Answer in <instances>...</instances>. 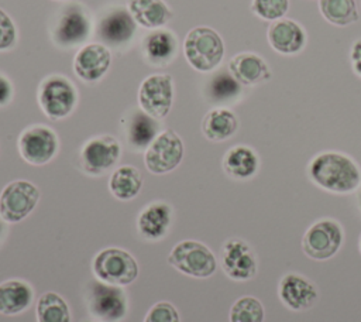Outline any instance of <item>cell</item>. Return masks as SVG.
<instances>
[{"instance_id":"obj_36","label":"cell","mask_w":361,"mask_h":322,"mask_svg":"<svg viewBox=\"0 0 361 322\" xmlns=\"http://www.w3.org/2000/svg\"><path fill=\"white\" fill-rule=\"evenodd\" d=\"M351 65L358 76H361V40H357L350 49Z\"/></svg>"},{"instance_id":"obj_19","label":"cell","mask_w":361,"mask_h":322,"mask_svg":"<svg viewBox=\"0 0 361 322\" xmlns=\"http://www.w3.org/2000/svg\"><path fill=\"white\" fill-rule=\"evenodd\" d=\"M228 69L243 85H257L267 82L271 78V71L267 62L252 52L234 55L228 62Z\"/></svg>"},{"instance_id":"obj_32","label":"cell","mask_w":361,"mask_h":322,"mask_svg":"<svg viewBox=\"0 0 361 322\" xmlns=\"http://www.w3.org/2000/svg\"><path fill=\"white\" fill-rule=\"evenodd\" d=\"M289 8V0H252L251 10L259 18L276 21L283 18Z\"/></svg>"},{"instance_id":"obj_21","label":"cell","mask_w":361,"mask_h":322,"mask_svg":"<svg viewBox=\"0 0 361 322\" xmlns=\"http://www.w3.org/2000/svg\"><path fill=\"white\" fill-rule=\"evenodd\" d=\"M142 51L147 61L155 66L169 64L178 51V41L169 30H155L142 41Z\"/></svg>"},{"instance_id":"obj_25","label":"cell","mask_w":361,"mask_h":322,"mask_svg":"<svg viewBox=\"0 0 361 322\" xmlns=\"http://www.w3.org/2000/svg\"><path fill=\"white\" fill-rule=\"evenodd\" d=\"M259 167V160L255 151L247 145L231 147L224 158L223 168L224 171L235 179H248L255 175Z\"/></svg>"},{"instance_id":"obj_22","label":"cell","mask_w":361,"mask_h":322,"mask_svg":"<svg viewBox=\"0 0 361 322\" xmlns=\"http://www.w3.org/2000/svg\"><path fill=\"white\" fill-rule=\"evenodd\" d=\"M171 206L165 202H152L142 209L137 219L138 232L148 240H158L168 232Z\"/></svg>"},{"instance_id":"obj_18","label":"cell","mask_w":361,"mask_h":322,"mask_svg":"<svg viewBox=\"0 0 361 322\" xmlns=\"http://www.w3.org/2000/svg\"><path fill=\"white\" fill-rule=\"evenodd\" d=\"M279 297L282 302L293 309H309L317 301V290L312 281L299 274H286L279 282Z\"/></svg>"},{"instance_id":"obj_26","label":"cell","mask_w":361,"mask_h":322,"mask_svg":"<svg viewBox=\"0 0 361 322\" xmlns=\"http://www.w3.org/2000/svg\"><path fill=\"white\" fill-rule=\"evenodd\" d=\"M238 129L237 116L226 109L216 107L206 113L202 121V131L212 141H223L230 138Z\"/></svg>"},{"instance_id":"obj_1","label":"cell","mask_w":361,"mask_h":322,"mask_svg":"<svg viewBox=\"0 0 361 322\" xmlns=\"http://www.w3.org/2000/svg\"><path fill=\"white\" fill-rule=\"evenodd\" d=\"M309 177L320 188L337 193L353 192L361 184L358 165L350 157L336 151L316 155L309 164Z\"/></svg>"},{"instance_id":"obj_29","label":"cell","mask_w":361,"mask_h":322,"mask_svg":"<svg viewBox=\"0 0 361 322\" xmlns=\"http://www.w3.org/2000/svg\"><path fill=\"white\" fill-rule=\"evenodd\" d=\"M38 322H71V312L66 301L56 292H45L37 304Z\"/></svg>"},{"instance_id":"obj_17","label":"cell","mask_w":361,"mask_h":322,"mask_svg":"<svg viewBox=\"0 0 361 322\" xmlns=\"http://www.w3.org/2000/svg\"><path fill=\"white\" fill-rule=\"evenodd\" d=\"M268 41L276 52L293 55L303 49L306 32L299 23L289 18H279L269 25Z\"/></svg>"},{"instance_id":"obj_24","label":"cell","mask_w":361,"mask_h":322,"mask_svg":"<svg viewBox=\"0 0 361 322\" xmlns=\"http://www.w3.org/2000/svg\"><path fill=\"white\" fill-rule=\"evenodd\" d=\"M34 292L28 282L21 280H7L0 284V314L17 315L27 309Z\"/></svg>"},{"instance_id":"obj_8","label":"cell","mask_w":361,"mask_h":322,"mask_svg":"<svg viewBox=\"0 0 361 322\" xmlns=\"http://www.w3.org/2000/svg\"><path fill=\"white\" fill-rule=\"evenodd\" d=\"M137 30V23L126 7H113L104 11L96 24V37L106 47L127 45Z\"/></svg>"},{"instance_id":"obj_39","label":"cell","mask_w":361,"mask_h":322,"mask_svg":"<svg viewBox=\"0 0 361 322\" xmlns=\"http://www.w3.org/2000/svg\"><path fill=\"white\" fill-rule=\"evenodd\" d=\"M90 322H94V321H90ZM99 322H100V321H99Z\"/></svg>"},{"instance_id":"obj_40","label":"cell","mask_w":361,"mask_h":322,"mask_svg":"<svg viewBox=\"0 0 361 322\" xmlns=\"http://www.w3.org/2000/svg\"><path fill=\"white\" fill-rule=\"evenodd\" d=\"M0 230H1V227H0Z\"/></svg>"},{"instance_id":"obj_27","label":"cell","mask_w":361,"mask_h":322,"mask_svg":"<svg viewBox=\"0 0 361 322\" xmlns=\"http://www.w3.org/2000/svg\"><path fill=\"white\" fill-rule=\"evenodd\" d=\"M241 93V83L233 76L230 69L214 72L206 83V96L214 105H224L235 100Z\"/></svg>"},{"instance_id":"obj_33","label":"cell","mask_w":361,"mask_h":322,"mask_svg":"<svg viewBox=\"0 0 361 322\" xmlns=\"http://www.w3.org/2000/svg\"><path fill=\"white\" fill-rule=\"evenodd\" d=\"M144 322H180V318L171 302L161 301L149 308Z\"/></svg>"},{"instance_id":"obj_5","label":"cell","mask_w":361,"mask_h":322,"mask_svg":"<svg viewBox=\"0 0 361 322\" xmlns=\"http://www.w3.org/2000/svg\"><path fill=\"white\" fill-rule=\"evenodd\" d=\"M76 102V88L66 76H47L38 88V103L51 119L66 117L75 109Z\"/></svg>"},{"instance_id":"obj_34","label":"cell","mask_w":361,"mask_h":322,"mask_svg":"<svg viewBox=\"0 0 361 322\" xmlns=\"http://www.w3.org/2000/svg\"><path fill=\"white\" fill-rule=\"evenodd\" d=\"M17 41V28L10 16L0 8V51L14 47Z\"/></svg>"},{"instance_id":"obj_13","label":"cell","mask_w":361,"mask_h":322,"mask_svg":"<svg viewBox=\"0 0 361 322\" xmlns=\"http://www.w3.org/2000/svg\"><path fill=\"white\" fill-rule=\"evenodd\" d=\"M21 157L32 165H44L51 161L58 151V137L47 126H31L18 138Z\"/></svg>"},{"instance_id":"obj_37","label":"cell","mask_w":361,"mask_h":322,"mask_svg":"<svg viewBox=\"0 0 361 322\" xmlns=\"http://www.w3.org/2000/svg\"><path fill=\"white\" fill-rule=\"evenodd\" d=\"M360 205H361V191H360Z\"/></svg>"},{"instance_id":"obj_35","label":"cell","mask_w":361,"mask_h":322,"mask_svg":"<svg viewBox=\"0 0 361 322\" xmlns=\"http://www.w3.org/2000/svg\"><path fill=\"white\" fill-rule=\"evenodd\" d=\"M13 97V85L7 76L0 72V106H6Z\"/></svg>"},{"instance_id":"obj_11","label":"cell","mask_w":361,"mask_h":322,"mask_svg":"<svg viewBox=\"0 0 361 322\" xmlns=\"http://www.w3.org/2000/svg\"><path fill=\"white\" fill-rule=\"evenodd\" d=\"M90 314L100 322H117L127 312V298L118 285L94 281L89 291Z\"/></svg>"},{"instance_id":"obj_10","label":"cell","mask_w":361,"mask_h":322,"mask_svg":"<svg viewBox=\"0 0 361 322\" xmlns=\"http://www.w3.org/2000/svg\"><path fill=\"white\" fill-rule=\"evenodd\" d=\"M183 158V143L173 130H164L148 145L144 154L145 167L154 174L175 169Z\"/></svg>"},{"instance_id":"obj_23","label":"cell","mask_w":361,"mask_h":322,"mask_svg":"<svg viewBox=\"0 0 361 322\" xmlns=\"http://www.w3.org/2000/svg\"><path fill=\"white\" fill-rule=\"evenodd\" d=\"M127 8L137 24L158 28L172 18V11L164 0H128Z\"/></svg>"},{"instance_id":"obj_20","label":"cell","mask_w":361,"mask_h":322,"mask_svg":"<svg viewBox=\"0 0 361 322\" xmlns=\"http://www.w3.org/2000/svg\"><path fill=\"white\" fill-rule=\"evenodd\" d=\"M128 144L137 150H147L148 145L159 134V124L155 117L145 113L142 109L133 110L126 123Z\"/></svg>"},{"instance_id":"obj_12","label":"cell","mask_w":361,"mask_h":322,"mask_svg":"<svg viewBox=\"0 0 361 322\" xmlns=\"http://www.w3.org/2000/svg\"><path fill=\"white\" fill-rule=\"evenodd\" d=\"M343 243V229L333 219H322L312 225L303 236V250L314 260L333 257Z\"/></svg>"},{"instance_id":"obj_38","label":"cell","mask_w":361,"mask_h":322,"mask_svg":"<svg viewBox=\"0 0 361 322\" xmlns=\"http://www.w3.org/2000/svg\"><path fill=\"white\" fill-rule=\"evenodd\" d=\"M360 249H361V243H360Z\"/></svg>"},{"instance_id":"obj_28","label":"cell","mask_w":361,"mask_h":322,"mask_svg":"<svg viewBox=\"0 0 361 322\" xmlns=\"http://www.w3.org/2000/svg\"><path fill=\"white\" fill-rule=\"evenodd\" d=\"M142 186L140 171L133 165H123L113 171L109 179L110 192L120 201H130L138 195Z\"/></svg>"},{"instance_id":"obj_2","label":"cell","mask_w":361,"mask_h":322,"mask_svg":"<svg viewBox=\"0 0 361 322\" xmlns=\"http://www.w3.org/2000/svg\"><path fill=\"white\" fill-rule=\"evenodd\" d=\"M183 52L193 69L210 72L223 61L224 42L216 30L200 25L188 32L183 41Z\"/></svg>"},{"instance_id":"obj_6","label":"cell","mask_w":361,"mask_h":322,"mask_svg":"<svg viewBox=\"0 0 361 322\" xmlns=\"http://www.w3.org/2000/svg\"><path fill=\"white\" fill-rule=\"evenodd\" d=\"M38 201L39 191L32 182L13 181L0 193V217L8 223L20 222L32 212Z\"/></svg>"},{"instance_id":"obj_14","label":"cell","mask_w":361,"mask_h":322,"mask_svg":"<svg viewBox=\"0 0 361 322\" xmlns=\"http://www.w3.org/2000/svg\"><path fill=\"white\" fill-rule=\"evenodd\" d=\"M120 153L118 141L113 136L104 134L89 140L83 145L80 160L86 172L99 175L110 169L118 161Z\"/></svg>"},{"instance_id":"obj_9","label":"cell","mask_w":361,"mask_h":322,"mask_svg":"<svg viewBox=\"0 0 361 322\" xmlns=\"http://www.w3.org/2000/svg\"><path fill=\"white\" fill-rule=\"evenodd\" d=\"M173 102V82L171 75L154 73L147 76L138 89L140 107L155 119L165 117Z\"/></svg>"},{"instance_id":"obj_31","label":"cell","mask_w":361,"mask_h":322,"mask_svg":"<svg viewBox=\"0 0 361 322\" xmlns=\"http://www.w3.org/2000/svg\"><path fill=\"white\" fill-rule=\"evenodd\" d=\"M230 322H264V306L254 297H241L230 309Z\"/></svg>"},{"instance_id":"obj_3","label":"cell","mask_w":361,"mask_h":322,"mask_svg":"<svg viewBox=\"0 0 361 322\" xmlns=\"http://www.w3.org/2000/svg\"><path fill=\"white\" fill-rule=\"evenodd\" d=\"M94 275L111 285H128L138 275L135 258L126 250L109 247L96 254L92 263Z\"/></svg>"},{"instance_id":"obj_15","label":"cell","mask_w":361,"mask_h":322,"mask_svg":"<svg viewBox=\"0 0 361 322\" xmlns=\"http://www.w3.org/2000/svg\"><path fill=\"white\" fill-rule=\"evenodd\" d=\"M221 266L226 274L238 281L250 280L257 273V258L252 249L241 239H230L221 249Z\"/></svg>"},{"instance_id":"obj_7","label":"cell","mask_w":361,"mask_h":322,"mask_svg":"<svg viewBox=\"0 0 361 322\" xmlns=\"http://www.w3.org/2000/svg\"><path fill=\"white\" fill-rule=\"evenodd\" d=\"M92 31V21L87 11L79 4H68L59 14L52 40L56 45L72 48L83 44Z\"/></svg>"},{"instance_id":"obj_16","label":"cell","mask_w":361,"mask_h":322,"mask_svg":"<svg viewBox=\"0 0 361 322\" xmlns=\"http://www.w3.org/2000/svg\"><path fill=\"white\" fill-rule=\"evenodd\" d=\"M111 64L109 48L100 42L83 45L73 59V71L85 82H96L104 76Z\"/></svg>"},{"instance_id":"obj_4","label":"cell","mask_w":361,"mask_h":322,"mask_svg":"<svg viewBox=\"0 0 361 322\" xmlns=\"http://www.w3.org/2000/svg\"><path fill=\"white\" fill-rule=\"evenodd\" d=\"M168 263L180 273L197 278L210 277L217 267L212 250L196 240H183L178 243L171 250Z\"/></svg>"},{"instance_id":"obj_30","label":"cell","mask_w":361,"mask_h":322,"mask_svg":"<svg viewBox=\"0 0 361 322\" xmlns=\"http://www.w3.org/2000/svg\"><path fill=\"white\" fill-rule=\"evenodd\" d=\"M323 17L334 25H348L357 21L358 11L355 0H319Z\"/></svg>"}]
</instances>
